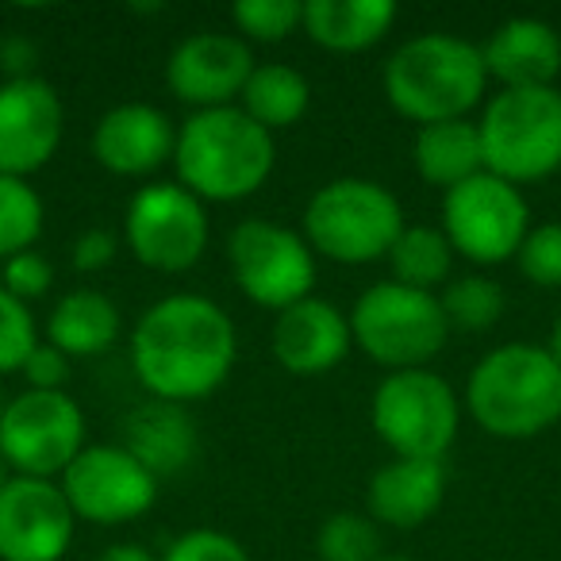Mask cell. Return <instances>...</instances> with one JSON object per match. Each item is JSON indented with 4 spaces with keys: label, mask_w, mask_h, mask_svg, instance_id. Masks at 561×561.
<instances>
[{
    "label": "cell",
    "mask_w": 561,
    "mask_h": 561,
    "mask_svg": "<svg viewBox=\"0 0 561 561\" xmlns=\"http://www.w3.org/2000/svg\"><path fill=\"white\" fill-rule=\"evenodd\" d=\"M239 335L224 308L204 293H170L131 328V369L150 400L193 404L231 377Z\"/></svg>",
    "instance_id": "1"
},
{
    "label": "cell",
    "mask_w": 561,
    "mask_h": 561,
    "mask_svg": "<svg viewBox=\"0 0 561 561\" xmlns=\"http://www.w3.org/2000/svg\"><path fill=\"white\" fill-rule=\"evenodd\" d=\"M277 165V142L239 104L193 112L178 127L173 173L204 204H234L254 196Z\"/></svg>",
    "instance_id": "2"
},
{
    "label": "cell",
    "mask_w": 561,
    "mask_h": 561,
    "mask_svg": "<svg viewBox=\"0 0 561 561\" xmlns=\"http://www.w3.org/2000/svg\"><path fill=\"white\" fill-rule=\"evenodd\" d=\"M385 101L415 127L469 119V112L489 93L481 43L450 32H427L404 39L389 55L381 73Z\"/></svg>",
    "instance_id": "3"
},
{
    "label": "cell",
    "mask_w": 561,
    "mask_h": 561,
    "mask_svg": "<svg viewBox=\"0 0 561 561\" xmlns=\"http://www.w3.org/2000/svg\"><path fill=\"white\" fill-rule=\"evenodd\" d=\"M466 412L484 435L527 443L561 423V366L535 343L492 346L466 381Z\"/></svg>",
    "instance_id": "4"
},
{
    "label": "cell",
    "mask_w": 561,
    "mask_h": 561,
    "mask_svg": "<svg viewBox=\"0 0 561 561\" xmlns=\"http://www.w3.org/2000/svg\"><path fill=\"white\" fill-rule=\"evenodd\" d=\"M404 231V208L397 193L369 178H335L312 193L300 219V234L316 257L339 265L385 262Z\"/></svg>",
    "instance_id": "5"
},
{
    "label": "cell",
    "mask_w": 561,
    "mask_h": 561,
    "mask_svg": "<svg viewBox=\"0 0 561 561\" xmlns=\"http://www.w3.org/2000/svg\"><path fill=\"white\" fill-rule=\"evenodd\" d=\"M346 320H351L354 346L389 374L427 369L454 335L438 305V293L408 289L397 280L369 285L351 305Z\"/></svg>",
    "instance_id": "6"
},
{
    "label": "cell",
    "mask_w": 561,
    "mask_h": 561,
    "mask_svg": "<svg viewBox=\"0 0 561 561\" xmlns=\"http://www.w3.org/2000/svg\"><path fill=\"white\" fill-rule=\"evenodd\" d=\"M484 170L512 185H535L561 170V93L546 89H500L481 119Z\"/></svg>",
    "instance_id": "7"
},
{
    "label": "cell",
    "mask_w": 561,
    "mask_h": 561,
    "mask_svg": "<svg viewBox=\"0 0 561 561\" xmlns=\"http://www.w3.org/2000/svg\"><path fill=\"white\" fill-rule=\"evenodd\" d=\"M369 423L392 458L443 461L461 431V397L435 369H400L374 389Z\"/></svg>",
    "instance_id": "8"
},
{
    "label": "cell",
    "mask_w": 561,
    "mask_h": 561,
    "mask_svg": "<svg viewBox=\"0 0 561 561\" xmlns=\"http://www.w3.org/2000/svg\"><path fill=\"white\" fill-rule=\"evenodd\" d=\"M227 265L247 300L285 312L316 289V254L300 231L273 219H242L227 234Z\"/></svg>",
    "instance_id": "9"
},
{
    "label": "cell",
    "mask_w": 561,
    "mask_h": 561,
    "mask_svg": "<svg viewBox=\"0 0 561 561\" xmlns=\"http://www.w3.org/2000/svg\"><path fill=\"white\" fill-rule=\"evenodd\" d=\"M438 227L450 239L454 254L466 262H515L530 231V204L519 185L484 170L443 193V224Z\"/></svg>",
    "instance_id": "10"
},
{
    "label": "cell",
    "mask_w": 561,
    "mask_h": 561,
    "mask_svg": "<svg viewBox=\"0 0 561 561\" xmlns=\"http://www.w3.org/2000/svg\"><path fill=\"white\" fill-rule=\"evenodd\" d=\"M85 450V412L70 392L24 389L0 408V454L12 477L58 481Z\"/></svg>",
    "instance_id": "11"
},
{
    "label": "cell",
    "mask_w": 561,
    "mask_h": 561,
    "mask_svg": "<svg viewBox=\"0 0 561 561\" xmlns=\"http://www.w3.org/2000/svg\"><path fill=\"white\" fill-rule=\"evenodd\" d=\"M211 239L208 208L178 181L142 185L127 201L124 242L135 262L154 273H185L204 257Z\"/></svg>",
    "instance_id": "12"
},
{
    "label": "cell",
    "mask_w": 561,
    "mask_h": 561,
    "mask_svg": "<svg viewBox=\"0 0 561 561\" xmlns=\"http://www.w3.org/2000/svg\"><path fill=\"white\" fill-rule=\"evenodd\" d=\"M58 484L78 523H96V527H124L147 515L158 500V477L119 443L85 446L58 477Z\"/></svg>",
    "instance_id": "13"
},
{
    "label": "cell",
    "mask_w": 561,
    "mask_h": 561,
    "mask_svg": "<svg viewBox=\"0 0 561 561\" xmlns=\"http://www.w3.org/2000/svg\"><path fill=\"white\" fill-rule=\"evenodd\" d=\"M78 535V515L58 481L12 477L0 489V561H62Z\"/></svg>",
    "instance_id": "14"
},
{
    "label": "cell",
    "mask_w": 561,
    "mask_h": 561,
    "mask_svg": "<svg viewBox=\"0 0 561 561\" xmlns=\"http://www.w3.org/2000/svg\"><path fill=\"white\" fill-rule=\"evenodd\" d=\"M66 135V104L47 78L0 81V173L32 178L55 162Z\"/></svg>",
    "instance_id": "15"
},
{
    "label": "cell",
    "mask_w": 561,
    "mask_h": 561,
    "mask_svg": "<svg viewBox=\"0 0 561 561\" xmlns=\"http://www.w3.org/2000/svg\"><path fill=\"white\" fill-rule=\"evenodd\" d=\"M254 66L250 43L234 32H196L165 58V85L193 112L231 108L239 104Z\"/></svg>",
    "instance_id": "16"
},
{
    "label": "cell",
    "mask_w": 561,
    "mask_h": 561,
    "mask_svg": "<svg viewBox=\"0 0 561 561\" xmlns=\"http://www.w3.org/2000/svg\"><path fill=\"white\" fill-rule=\"evenodd\" d=\"M178 147V127L162 108L147 101H127L108 108L93 127V150L96 165L116 178H154L162 165L173 162Z\"/></svg>",
    "instance_id": "17"
},
{
    "label": "cell",
    "mask_w": 561,
    "mask_h": 561,
    "mask_svg": "<svg viewBox=\"0 0 561 561\" xmlns=\"http://www.w3.org/2000/svg\"><path fill=\"white\" fill-rule=\"evenodd\" d=\"M270 351L293 377H328L354 351L351 320L339 305L323 297H305L277 312L270 331Z\"/></svg>",
    "instance_id": "18"
},
{
    "label": "cell",
    "mask_w": 561,
    "mask_h": 561,
    "mask_svg": "<svg viewBox=\"0 0 561 561\" xmlns=\"http://www.w3.org/2000/svg\"><path fill=\"white\" fill-rule=\"evenodd\" d=\"M481 58L500 89H546L561 73V35L538 16H512L481 43Z\"/></svg>",
    "instance_id": "19"
},
{
    "label": "cell",
    "mask_w": 561,
    "mask_h": 561,
    "mask_svg": "<svg viewBox=\"0 0 561 561\" xmlns=\"http://www.w3.org/2000/svg\"><path fill=\"white\" fill-rule=\"evenodd\" d=\"M446 500V466L427 458H392L369 477L366 515L377 527L415 530Z\"/></svg>",
    "instance_id": "20"
},
{
    "label": "cell",
    "mask_w": 561,
    "mask_h": 561,
    "mask_svg": "<svg viewBox=\"0 0 561 561\" xmlns=\"http://www.w3.org/2000/svg\"><path fill=\"white\" fill-rule=\"evenodd\" d=\"M119 446L162 481V477H173L185 466H193L201 438H196V423L185 404L142 400L124 415V443Z\"/></svg>",
    "instance_id": "21"
},
{
    "label": "cell",
    "mask_w": 561,
    "mask_h": 561,
    "mask_svg": "<svg viewBox=\"0 0 561 561\" xmlns=\"http://www.w3.org/2000/svg\"><path fill=\"white\" fill-rule=\"evenodd\" d=\"M124 335V316L116 300L101 289H70L55 300L47 316V343L66 358H96L108 354Z\"/></svg>",
    "instance_id": "22"
},
{
    "label": "cell",
    "mask_w": 561,
    "mask_h": 561,
    "mask_svg": "<svg viewBox=\"0 0 561 561\" xmlns=\"http://www.w3.org/2000/svg\"><path fill=\"white\" fill-rule=\"evenodd\" d=\"M397 24L392 0H305V35L331 55H362Z\"/></svg>",
    "instance_id": "23"
},
{
    "label": "cell",
    "mask_w": 561,
    "mask_h": 561,
    "mask_svg": "<svg viewBox=\"0 0 561 561\" xmlns=\"http://www.w3.org/2000/svg\"><path fill=\"white\" fill-rule=\"evenodd\" d=\"M412 162L423 185L431 188H458L461 181L484 173V150L477 119H443V124H427L415 131L412 142Z\"/></svg>",
    "instance_id": "24"
},
{
    "label": "cell",
    "mask_w": 561,
    "mask_h": 561,
    "mask_svg": "<svg viewBox=\"0 0 561 561\" xmlns=\"http://www.w3.org/2000/svg\"><path fill=\"white\" fill-rule=\"evenodd\" d=\"M239 108L254 119L257 127H265L270 135L289 131L312 108V85L297 66L285 62H257L250 73L247 89L239 96Z\"/></svg>",
    "instance_id": "25"
},
{
    "label": "cell",
    "mask_w": 561,
    "mask_h": 561,
    "mask_svg": "<svg viewBox=\"0 0 561 561\" xmlns=\"http://www.w3.org/2000/svg\"><path fill=\"white\" fill-rule=\"evenodd\" d=\"M454 257L458 254H454L443 227L404 224L385 262H389V280L420 293H438L454 277Z\"/></svg>",
    "instance_id": "26"
},
{
    "label": "cell",
    "mask_w": 561,
    "mask_h": 561,
    "mask_svg": "<svg viewBox=\"0 0 561 561\" xmlns=\"http://www.w3.org/2000/svg\"><path fill=\"white\" fill-rule=\"evenodd\" d=\"M47 227V208L32 181L0 173V262L35 250Z\"/></svg>",
    "instance_id": "27"
},
{
    "label": "cell",
    "mask_w": 561,
    "mask_h": 561,
    "mask_svg": "<svg viewBox=\"0 0 561 561\" xmlns=\"http://www.w3.org/2000/svg\"><path fill=\"white\" fill-rule=\"evenodd\" d=\"M438 305L450 323V331H489L504 316V289L484 273H466V277H450L438 289Z\"/></svg>",
    "instance_id": "28"
},
{
    "label": "cell",
    "mask_w": 561,
    "mask_h": 561,
    "mask_svg": "<svg viewBox=\"0 0 561 561\" xmlns=\"http://www.w3.org/2000/svg\"><path fill=\"white\" fill-rule=\"evenodd\" d=\"M316 553L320 561H377L381 558V527L366 512H335L320 523Z\"/></svg>",
    "instance_id": "29"
},
{
    "label": "cell",
    "mask_w": 561,
    "mask_h": 561,
    "mask_svg": "<svg viewBox=\"0 0 561 561\" xmlns=\"http://www.w3.org/2000/svg\"><path fill=\"white\" fill-rule=\"evenodd\" d=\"M234 35L247 43H285L305 32V0H239L231 9Z\"/></svg>",
    "instance_id": "30"
},
{
    "label": "cell",
    "mask_w": 561,
    "mask_h": 561,
    "mask_svg": "<svg viewBox=\"0 0 561 561\" xmlns=\"http://www.w3.org/2000/svg\"><path fill=\"white\" fill-rule=\"evenodd\" d=\"M519 273L538 285V289H561V224H530L519 254H515Z\"/></svg>",
    "instance_id": "31"
},
{
    "label": "cell",
    "mask_w": 561,
    "mask_h": 561,
    "mask_svg": "<svg viewBox=\"0 0 561 561\" xmlns=\"http://www.w3.org/2000/svg\"><path fill=\"white\" fill-rule=\"evenodd\" d=\"M39 343L35 331V312L27 305H20L12 293H4L0 285V377L20 374V366L27 362V354Z\"/></svg>",
    "instance_id": "32"
},
{
    "label": "cell",
    "mask_w": 561,
    "mask_h": 561,
    "mask_svg": "<svg viewBox=\"0 0 561 561\" xmlns=\"http://www.w3.org/2000/svg\"><path fill=\"white\" fill-rule=\"evenodd\" d=\"M0 285L4 293L20 300V305L32 308L35 300H43L50 289H55V265L43 250H24V254L0 262Z\"/></svg>",
    "instance_id": "33"
},
{
    "label": "cell",
    "mask_w": 561,
    "mask_h": 561,
    "mask_svg": "<svg viewBox=\"0 0 561 561\" xmlns=\"http://www.w3.org/2000/svg\"><path fill=\"white\" fill-rule=\"evenodd\" d=\"M158 561H250V553L239 538L224 535V530L196 527L173 538Z\"/></svg>",
    "instance_id": "34"
},
{
    "label": "cell",
    "mask_w": 561,
    "mask_h": 561,
    "mask_svg": "<svg viewBox=\"0 0 561 561\" xmlns=\"http://www.w3.org/2000/svg\"><path fill=\"white\" fill-rule=\"evenodd\" d=\"M70 358H66L58 346H50L47 339L35 343V351L27 354V362L20 366V377L32 392H66L70 385Z\"/></svg>",
    "instance_id": "35"
},
{
    "label": "cell",
    "mask_w": 561,
    "mask_h": 561,
    "mask_svg": "<svg viewBox=\"0 0 561 561\" xmlns=\"http://www.w3.org/2000/svg\"><path fill=\"white\" fill-rule=\"evenodd\" d=\"M119 254V234L108 227H89L73 239L70 247V262L78 273H104Z\"/></svg>",
    "instance_id": "36"
},
{
    "label": "cell",
    "mask_w": 561,
    "mask_h": 561,
    "mask_svg": "<svg viewBox=\"0 0 561 561\" xmlns=\"http://www.w3.org/2000/svg\"><path fill=\"white\" fill-rule=\"evenodd\" d=\"M35 62H39V47L24 35H9L0 39V73H9L4 81L35 78Z\"/></svg>",
    "instance_id": "37"
},
{
    "label": "cell",
    "mask_w": 561,
    "mask_h": 561,
    "mask_svg": "<svg viewBox=\"0 0 561 561\" xmlns=\"http://www.w3.org/2000/svg\"><path fill=\"white\" fill-rule=\"evenodd\" d=\"M96 561H158V558L142 542H112Z\"/></svg>",
    "instance_id": "38"
},
{
    "label": "cell",
    "mask_w": 561,
    "mask_h": 561,
    "mask_svg": "<svg viewBox=\"0 0 561 561\" xmlns=\"http://www.w3.org/2000/svg\"><path fill=\"white\" fill-rule=\"evenodd\" d=\"M546 354H550V358L553 362H558V366H561V316H558V320H553V328H550V339H546Z\"/></svg>",
    "instance_id": "39"
},
{
    "label": "cell",
    "mask_w": 561,
    "mask_h": 561,
    "mask_svg": "<svg viewBox=\"0 0 561 561\" xmlns=\"http://www.w3.org/2000/svg\"><path fill=\"white\" fill-rule=\"evenodd\" d=\"M12 481V469H9V461H4V454H0V489Z\"/></svg>",
    "instance_id": "40"
},
{
    "label": "cell",
    "mask_w": 561,
    "mask_h": 561,
    "mask_svg": "<svg viewBox=\"0 0 561 561\" xmlns=\"http://www.w3.org/2000/svg\"><path fill=\"white\" fill-rule=\"evenodd\" d=\"M377 561H412V558H397V553H381Z\"/></svg>",
    "instance_id": "41"
}]
</instances>
